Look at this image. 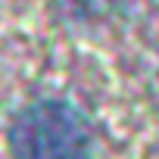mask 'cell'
I'll use <instances>...</instances> for the list:
<instances>
[{"label": "cell", "instance_id": "obj_2", "mask_svg": "<svg viewBox=\"0 0 159 159\" xmlns=\"http://www.w3.org/2000/svg\"><path fill=\"white\" fill-rule=\"evenodd\" d=\"M69 3H72V7H81V10L91 13L94 7H100V3H112V0H69Z\"/></svg>", "mask_w": 159, "mask_h": 159}, {"label": "cell", "instance_id": "obj_1", "mask_svg": "<svg viewBox=\"0 0 159 159\" xmlns=\"http://www.w3.org/2000/svg\"><path fill=\"white\" fill-rule=\"evenodd\" d=\"M16 159H91V128L69 100H34L10 131Z\"/></svg>", "mask_w": 159, "mask_h": 159}]
</instances>
